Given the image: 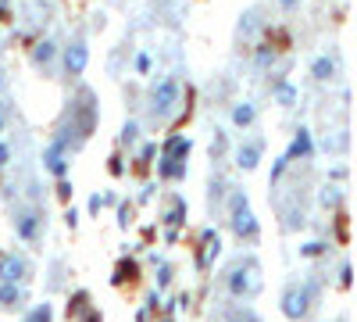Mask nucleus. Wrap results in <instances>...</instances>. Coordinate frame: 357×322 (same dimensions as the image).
<instances>
[{"instance_id": "obj_1", "label": "nucleus", "mask_w": 357, "mask_h": 322, "mask_svg": "<svg viewBox=\"0 0 357 322\" xmlns=\"http://www.w3.org/2000/svg\"><path fill=\"white\" fill-rule=\"evenodd\" d=\"M225 290H229V298L236 301H250L257 298V290H261V265H257V258H236L232 265L225 269Z\"/></svg>"}, {"instance_id": "obj_2", "label": "nucleus", "mask_w": 357, "mask_h": 322, "mask_svg": "<svg viewBox=\"0 0 357 322\" xmlns=\"http://www.w3.org/2000/svg\"><path fill=\"white\" fill-rule=\"evenodd\" d=\"M318 279H301V283H286V290H282V298H279V308H282V315L289 319V322H301V319H307V312H311V305L318 301Z\"/></svg>"}, {"instance_id": "obj_3", "label": "nucleus", "mask_w": 357, "mask_h": 322, "mask_svg": "<svg viewBox=\"0 0 357 322\" xmlns=\"http://www.w3.org/2000/svg\"><path fill=\"white\" fill-rule=\"evenodd\" d=\"M146 101H151L146 108H151L154 119H172V115L178 111V101H183V82H178L175 75H158Z\"/></svg>"}, {"instance_id": "obj_4", "label": "nucleus", "mask_w": 357, "mask_h": 322, "mask_svg": "<svg viewBox=\"0 0 357 322\" xmlns=\"http://www.w3.org/2000/svg\"><path fill=\"white\" fill-rule=\"evenodd\" d=\"M68 126H72V133L79 136V143H86L89 140V133H93V126H97V104H93V90H79V101L72 104V119H68Z\"/></svg>"}, {"instance_id": "obj_5", "label": "nucleus", "mask_w": 357, "mask_h": 322, "mask_svg": "<svg viewBox=\"0 0 357 322\" xmlns=\"http://www.w3.org/2000/svg\"><path fill=\"white\" fill-rule=\"evenodd\" d=\"M11 229H15V237L22 244H36L43 237V212L36 208V204H22V208H15V215H11Z\"/></svg>"}, {"instance_id": "obj_6", "label": "nucleus", "mask_w": 357, "mask_h": 322, "mask_svg": "<svg viewBox=\"0 0 357 322\" xmlns=\"http://www.w3.org/2000/svg\"><path fill=\"white\" fill-rule=\"evenodd\" d=\"M86 65H89V43L79 33V36L68 40V47H61V68H65L68 79H79L86 72Z\"/></svg>"}, {"instance_id": "obj_7", "label": "nucleus", "mask_w": 357, "mask_h": 322, "mask_svg": "<svg viewBox=\"0 0 357 322\" xmlns=\"http://www.w3.org/2000/svg\"><path fill=\"white\" fill-rule=\"evenodd\" d=\"M43 168L54 175V180H68V168H72V154L61 140H50L43 147Z\"/></svg>"}, {"instance_id": "obj_8", "label": "nucleus", "mask_w": 357, "mask_h": 322, "mask_svg": "<svg viewBox=\"0 0 357 322\" xmlns=\"http://www.w3.org/2000/svg\"><path fill=\"white\" fill-rule=\"evenodd\" d=\"M229 229L236 233V240H247V244H254L261 237V226H257V219L250 212V204H247V208L229 212Z\"/></svg>"}, {"instance_id": "obj_9", "label": "nucleus", "mask_w": 357, "mask_h": 322, "mask_svg": "<svg viewBox=\"0 0 357 322\" xmlns=\"http://www.w3.org/2000/svg\"><path fill=\"white\" fill-rule=\"evenodd\" d=\"M261 154H264V143H261V140H243V143H236L232 161H236V168L254 172V168L261 165Z\"/></svg>"}, {"instance_id": "obj_10", "label": "nucleus", "mask_w": 357, "mask_h": 322, "mask_svg": "<svg viewBox=\"0 0 357 322\" xmlns=\"http://www.w3.org/2000/svg\"><path fill=\"white\" fill-rule=\"evenodd\" d=\"M29 279V261L22 254H0V283H25Z\"/></svg>"}, {"instance_id": "obj_11", "label": "nucleus", "mask_w": 357, "mask_h": 322, "mask_svg": "<svg viewBox=\"0 0 357 322\" xmlns=\"http://www.w3.org/2000/svg\"><path fill=\"white\" fill-rule=\"evenodd\" d=\"M229 126L232 129H254L257 126V104L254 101H232V108H229Z\"/></svg>"}, {"instance_id": "obj_12", "label": "nucleus", "mask_w": 357, "mask_h": 322, "mask_svg": "<svg viewBox=\"0 0 357 322\" xmlns=\"http://www.w3.org/2000/svg\"><path fill=\"white\" fill-rule=\"evenodd\" d=\"M289 161H311L314 158V140H311V129H296L293 133V143H289V151H286Z\"/></svg>"}, {"instance_id": "obj_13", "label": "nucleus", "mask_w": 357, "mask_h": 322, "mask_svg": "<svg viewBox=\"0 0 357 322\" xmlns=\"http://www.w3.org/2000/svg\"><path fill=\"white\" fill-rule=\"evenodd\" d=\"M190 151H193V140L183 136V133H175V136L165 140L161 158H168V161H190Z\"/></svg>"}, {"instance_id": "obj_14", "label": "nucleus", "mask_w": 357, "mask_h": 322, "mask_svg": "<svg viewBox=\"0 0 357 322\" xmlns=\"http://www.w3.org/2000/svg\"><path fill=\"white\" fill-rule=\"evenodd\" d=\"M218 251H222L218 233H215V229H204V233H200V254H197V265H200V269H211V261L218 258Z\"/></svg>"}, {"instance_id": "obj_15", "label": "nucleus", "mask_w": 357, "mask_h": 322, "mask_svg": "<svg viewBox=\"0 0 357 322\" xmlns=\"http://www.w3.org/2000/svg\"><path fill=\"white\" fill-rule=\"evenodd\" d=\"M57 54H61V43H57L54 36H43V40H36V47H33V65H36V68H50V65L57 61Z\"/></svg>"}, {"instance_id": "obj_16", "label": "nucleus", "mask_w": 357, "mask_h": 322, "mask_svg": "<svg viewBox=\"0 0 357 322\" xmlns=\"http://www.w3.org/2000/svg\"><path fill=\"white\" fill-rule=\"evenodd\" d=\"M340 75V61L333 54H318L314 61H311V79L314 82H333Z\"/></svg>"}, {"instance_id": "obj_17", "label": "nucleus", "mask_w": 357, "mask_h": 322, "mask_svg": "<svg viewBox=\"0 0 357 322\" xmlns=\"http://www.w3.org/2000/svg\"><path fill=\"white\" fill-rule=\"evenodd\" d=\"M261 29H264L261 8H247V11L240 15V25H236V36H240V40H254Z\"/></svg>"}, {"instance_id": "obj_18", "label": "nucleus", "mask_w": 357, "mask_h": 322, "mask_svg": "<svg viewBox=\"0 0 357 322\" xmlns=\"http://www.w3.org/2000/svg\"><path fill=\"white\" fill-rule=\"evenodd\" d=\"M272 101H275L279 108H296V101H301V90H296L286 75H279V79L272 82Z\"/></svg>"}, {"instance_id": "obj_19", "label": "nucleus", "mask_w": 357, "mask_h": 322, "mask_svg": "<svg viewBox=\"0 0 357 322\" xmlns=\"http://www.w3.org/2000/svg\"><path fill=\"white\" fill-rule=\"evenodd\" d=\"M161 222H165V229H168V233H175L178 226H186V200L178 197V193L172 197V208L161 215Z\"/></svg>"}, {"instance_id": "obj_20", "label": "nucleus", "mask_w": 357, "mask_h": 322, "mask_svg": "<svg viewBox=\"0 0 357 322\" xmlns=\"http://www.w3.org/2000/svg\"><path fill=\"white\" fill-rule=\"evenodd\" d=\"M22 301H25L22 283H0V308L15 312V308H22Z\"/></svg>"}, {"instance_id": "obj_21", "label": "nucleus", "mask_w": 357, "mask_h": 322, "mask_svg": "<svg viewBox=\"0 0 357 322\" xmlns=\"http://www.w3.org/2000/svg\"><path fill=\"white\" fill-rule=\"evenodd\" d=\"M186 172H190V165L186 161H168V158H161L158 161V175L165 183H178V180H186Z\"/></svg>"}, {"instance_id": "obj_22", "label": "nucleus", "mask_w": 357, "mask_h": 322, "mask_svg": "<svg viewBox=\"0 0 357 322\" xmlns=\"http://www.w3.org/2000/svg\"><path fill=\"white\" fill-rule=\"evenodd\" d=\"M275 61H279V50H275L272 43H257V47H254V68H257V72L275 68Z\"/></svg>"}, {"instance_id": "obj_23", "label": "nucleus", "mask_w": 357, "mask_h": 322, "mask_svg": "<svg viewBox=\"0 0 357 322\" xmlns=\"http://www.w3.org/2000/svg\"><path fill=\"white\" fill-rule=\"evenodd\" d=\"M225 193H229V180H225V175H215L211 186H207V204H211V208H218V204L225 200Z\"/></svg>"}, {"instance_id": "obj_24", "label": "nucleus", "mask_w": 357, "mask_h": 322, "mask_svg": "<svg viewBox=\"0 0 357 322\" xmlns=\"http://www.w3.org/2000/svg\"><path fill=\"white\" fill-rule=\"evenodd\" d=\"M318 200H321V208L336 212L340 204H343V190H340V186H329V183H325V186H321V193H318Z\"/></svg>"}, {"instance_id": "obj_25", "label": "nucleus", "mask_w": 357, "mask_h": 322, "mask_svg": "<svg viewBox=\"0 0 357 322\" xmlns=\"http://www.w3.org/2000/svg\"><path fill=\"white\" fill-rule=\"evenodd\" d=\"M118 143H122V147H136V143H139V122H136V119L122 122V133H118Z\"/></svg>"}, {"instance_id": "obj_26", "label": "nucleus", "mask_w": 357, "mask_h": 322, "mask_svg": "<svg viewBox=\"0 0 357 322\" xmlns=\"http://www.w3.org/2000/svg\"><path fill=\"white\" fill-rule=\"evenodd\" d=\"M22 322H54V308L43 301V305H36V308H29Z\"/></svg>"}, {"instance_id": "obj_27", "label": "nucleus", "mask_w": 357, "mask_h": 322, "mask_svg": "<svg viewBox=\"0 0 357 322\" xmlns=\"http://www.w3.org/2000/svg\"><path fill=\"white\" fill-rule=\"evenodd\" d=\"M321 254H329V244H325V240H307L304 247H301V258H321Z\"/></svg>"}, {"instance_id": "obj_28", "label": "nucleus", "mask_w": 357, "mask_h": 322, "mask_svg": "<svg viewBox=\"0 0 357 322\" xmlns=\"http://www.w3.org/2000/svg\"><path fill=\"white\" fill-rule=\"evenodd\" d=\"M225 151H229V136H225V129H215V140H211V161H218Z\"/></svg>"}, {"instance_id": "obj_29", "label": "nucleus", "mask_w": 357, "mask_h": 322, "mask_svg": "<svg viewBox=\"0 0 357 322\" xmlns=\"http://www.w3.org/2000/svg\"><path fill=\"white\" fill-rule=\"evenodd\" d=\"M289 165H293V161H289L286 154H279V158H275V165H272V175H268V186H275V183L282 180V175H286V168H289Z\"/></svg>"}, {"instance_id": "obj_30", "label": "nucleus", "mask_w": 357, "mask_h": 322, "mask_svg": "<svg viewBox=\"0 0 357 322\" xmlns=\"http://www.w3.org/2000/svg\"><path fill=\"white\" fill-rule=\"evenodd\" d=\"M304 222H307L304 208H289V212H286V222H282V226H286V229L293 233V229H304Z\"/></svg>"}, {"instance_id": "obj_31", "label": "nucleus", "mask_w": 357, "mask_h": 322, "mask_svg": "<svg viewBox=\"0 0 357 322\" xmlns=\"http://www.w3.org/2000/svg\"><path fill=\"white\" fill-rule=\"evenodd\" d=\"M132 72H136V75H151V54H146V50H139V54L132 57Z\"/></svg>"}, {"instance_id": "obj_32", "label": "nucleus", "mask_w": 357, "mask_h": 322, "mask_svg": "<svg viewBox=\"0 0 357 322\" xmlns=\"http://www.w3.org/2000/svg\"><path fill=\"white\" fill-rule=\"evenodd\" d=\"M33 15H36V22H50L54 4H50V0H33Z\"/></svg>"}, {"instance_id": "obj_33", "label": "nucleus", "mask_w": 357, "mask_h": 322, "mask_svg": "<svg viewBox=\"0 0 357 322\" xmlns=\"http://www.w3.org/2000/svg\"><path fill=\"white\" fill-rule=\"evenodd\" d=\"M158 261V258H154ZM172 276H175V269L168 265V261H158V290H165L168 283H172Z\"/></svg>"}, {"instance_id": "obj_34", "label": "nucleus", "mask_w": 357, "mask_h": 322, "mask_svg": "<svg viewBox=\"0 0 357 322\" xmlns=\"http://www.w3.org/2000/svg\"><path fill=\"white\" fill-rule=\"evenodd\" d=\"M86 301H89V294H75L72 305H68V319H79V315L86 312Z\"/></svg>"}, {"instance_id": "obj_35", "label": "nucleus", "mask_w": 357, "mask_h": 322, "mask_svg": "<svg viewBox=\"0 0 357 322\" xmlns=\"http://www.w3.org/2000/svg\"><path fill=\"white\" fill-rule=\"evenodd\" d=\"M225 322H261V319H257V315H254L250 308H236V312H232V315H229Z\"/></svg>"}, {"instance_id": "obj_36", "label": "nucleus", "mask_w": 357, "mask_h": 322, "mask_svg": "<svg viewBox=\"0 0 357 322\" xmlns=\"http://www.w3.org/2000/svg\"><path fill=\"white\" fill-rule=\"evenodd\" d=\"M11 158H15V151H11V143L0 136V168H8L11 165Z\"/></svg>"}, {"instance_id": "obj_37", "label": "nucleus", "mask_w": 357, "mask_h": 322, "mask_svg": "<svg viewBox=\"0 0 357 322\" xmlns=\"http://www.w3.org/2000/svg\"><path fill=\"white\" fill-rule=\"evenodd\" d=\"M272 4H275L282 15H293L296 8H301V0H272Z\"/></svg>"}, {"instance_id": "obj_38", "label": "nucleus", "mask_w": 357, "mask_h": 322, "mask_svg": "<svg viewBox=\"0 0 357 322\" xmlns=\"http://www.w3.org/2000/svg\"><path fill=\"white\" fill-rule=\"evenodd\" d=\"M158 154V147H154V143H143V147H139V165H151V158Z\"/></svg>"}, {"instance_id": "obj_39", "label": "nucleus", "mask_w": 357, "mask_h": 322, "mask_svg": "<svg viewBox=\"0 0 357 322\" xmlns=\"http://www.w3.org/2000/svg\"><path fill=\"white\" fill-rule=\"evenodd\" d=\"M8 104H11V101H0V136L8 133V111H11Z\"/></svg>"}, {"instance_id": "obj_40", "label": "nucleus", "mask_w": 357, "mask_h": 322, "mask_svg": "<svg viewBox=\"0 0 357 322\" xmlns=\"http://www.w3.org/2000/svg\"><path fill=\"white\" fill-rule=\"evenodd\" d=\"M129 222H132V208L122 204V208H118V226H129Z\"/></svg>"}, {"instance_id": "obj_41", "label": "nucleus", "mask_w": 357, "mask_h": 322, "mask_svg": "<svg viewBox=\"0 0 357 322\" xmlns=\"http://www.w3.org/2000/svg\"><path fill=\"white\" fill-rule=\"evenodd\" d=\"M57 197H61V200L72 197V183H68V180H57Z\"/></svg>"}, {"instance_id": "obj_42", "label": "nucleus", "mask_w": 357, "mask_h": 322, "mask_svg": "<svg viewBox=\"0 0 357 322\" xmlns=\"http://www.w3.org/2000/svg\"><path fill=\"white\" fill-rule=\"evenodd\" d=\"M350 272H354L350 261H343V265H340V283H343V286H350Z\"/></svg>"}, {"instance_id": "obj_43", "label": "nucleus", "mask_w": 357, "mask_h": 322, "mask_svg": "<svg viewBox=\"0 0 357 322\" xmlns=\"http://www.w3.org/2000/svg\"><path fill=\"white\" fill-rule=\"evenodd\" d=\"M104 208V200H100V193H93V197H89V215H97Z\"/></svg>"}, {"instance_id": "obj_44", "label": "nucleus", "mask_w": 357, "mask_h": 322, "mask_svg": "<svg viewBox=\"0 0 357 322\" xmlns=\"http://www.w3.org/2000/svg\"><path fill=\"white\" fill-rule=\"evenodd\" d=\"M154 190H158V186H154V183H146V186H143V190H139V200H151V197H154Z\"/></svg>"}, {"instance_id": "obj_45", "label": "nucleus", "mask_w": 357, "mask_h": 322, "mask_svg": "<svg viewBox=\"0 0 357 322\" xmlns=\"http://www.w3.org/2000/svg\"><path fill=\"white\" fill-rule=\"evenodd\" d=\"M86 322H100V312H86Z\"/></svg>"}, {"instance_id": "obj_46", "label": "nucleus", "mask_w": 357, "mask_h": 322, "mask_svg": "<svg viewBox=\"0 0 357 322\" xmlns=\"http://www.w3.org/2000/svg\"><path fill=\"white\" fill-rule=\"evenodd\" d=\"M4 86H8V75H4V68H0V94H4Z\"/></svg>"}, {"instance_id": "obj_47", "label": "nucleus", "mask_w": 357, "mask_h": 322, "mask_svg": "<svg viewBox=\"0 0 357 322\" xmlns=\"http://www.w3.org/2000/svg\"><path fill=\"white\" fill-rule=\"evenodd\" d=\"M0 18H4V0H0Z\"/></svg>"}, {"instance_id": "obj_48", "label": "nucleus", "mask_w": 357, "mask_h": 322, "mask_svg": "<svg viewBox=\"0 0 357 322\" xmlns=\"http://www.w3.org/2000/svg\"><path fill=\"white\" fill-rule=\"evenodd\" d=\"M161 322H175V319H172V315H165V319H161Z\"/></svg>"}, {"instance_id": "obj_49", "label": "nucleus", "mask_w": 357, "mask_h": 322, "mask_svg": "<svg viewBox=\"0 0 357 322\" xmlns=\"http://www.w3.org/2000/svg\"><path fill=\"white\" fill-rule=\"evenodd\" d=\"M340 322H347V319H340Z\"/></svg>"}, {"instance_id": "obj_50", "label": "nucleus", "mask_w": 357, "mask_h": 322, "mask_svg": "<svg viewBox=\"0 0 357 322\" xmlns=\"http://www.w3.org/2000/svg\"><path fill=\"white\" fill-rule=\"evenodd\" d=\"M0 254H4V251H0Z\"/></svg>"}]
</instances>
